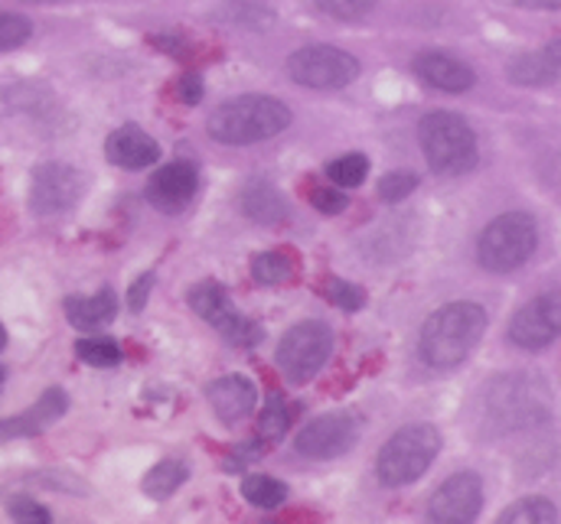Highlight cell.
<instances>
[{"label": "cell", "mask_w": 561, "mask_h": 524, "mask_svg": "<svg viewBox=\"0 0 561 524\" xmlns=\"http://www.w3.org/2000/svg\"><path fill=\"white\" fill-rule=\"evenodd\" d=\"M206 397H209V407L216 410V417L226 420V423H236V420L249 417L255 410V404H259V392H255V385L245 375L216 379L206 388Z\"/></svg>", "instance_id": "cell-17"}, {"label": "cell", "mask_w": 561, "mask_h": 524, "mask_svg": "<svg viewBox=\"0 0 561 524\" xmlns=\"http://www.w3.org/2000/svg\"><path fill=\"white\" fill-rule=\"evenodd\" d=\"M85 193V176L69 163H43L33 173L30 186V209L43 219L69 212Z\"/></svg>", "instance_id": "cell-10"}, {"label": "cell", "mask_w": 561, "mask_h": 524, "mask_svg": "<svg viewBox=\"0 0 561 524\" xmlns=\"http://www.w3.org/2000/svg\"><path fill=\"white\" fill-rule=\"evenodd\" d=\"M7 515H10L13 522H30V524L53 522V512H49L46 505H39L36 499H26V496L10 499V502H7Z\"/></svg>", "instance_id": "cell-35"}, {"label": "cell", "mask_w": 561, "mask_h": 524, "mask_svg": "<svg viewBox=\"0 0 561 524\" xmlns=\"http://www.w3.org/2000/svg\"><path fill=\"white\" fill-rule=\"evenodd\" d=\"M327 296H330L333 306H340V310H346V313H356V310L366 306V290H363L359 283L340 280V277H333V280L327 283Z\"/></svg>", "instance_id": "cell-34"}, {"label": "cell", "mask_w": 561, "mask_h": 524, "mask_svg": "<svg viewBox=\"0 0 561 524\" xmlns=\"http://www.w3.org/2000/svg\"><path fill=\"white\" fill-rule=\"evenodd\" d=\"M176 95L183 98V105H199L203 102V79L199 75H183L176 85Z\"/></svg>", "instance_id": "cell-38"}, {"label": "cell", "mask_w": 561, "mask_h": 524, "mask_svg": "<svg viewBox=\"0 0 561 524\" xmlns=\"http://www.w3.org/2000/svg\"><path fill=\"white\" fill-rule=\"evenodd\" d=\"M379 0H313L317 13L330 16V20H343V23H356L366 20L376 10Z\"/></svg>", "instance_id": "cell-31"}, {"label": "cell", "mask_w": 561, "mask_h": 524, "mask_svg": "<svg viewBox=\"0 0 561 524\" xmlns=\"http://www.w3.org/2000/svg\"><path fill=\"white\" fill-rule=\"evenodd\" d=\"M186 303H190V310H193L199 319H206V323H213V326L232 310L229 293H226V287H222L219 280H203V283H196V287L190 290Z\"/></svg>", "instance_id": "cell-21"}, {"label": "cell", "mask_w": 561, "mask_h": 524, "mask_svg": "<svg viewBox=\"0 0 561 524\" xmlns=\"http://www.w3.org/2000/svg\"><path fill=\"white\" fill-rule=\"evenodd\" d=\"M216 329L222 333V339L229 346H239V349H252V346H259L265 339V326L255 323V319H249V316H242V313H236V310H229L216 323Z\"/></svg>", "instance_id": "cell-24"}, {"label": "cell", "mask_w": 561, "mask_h": 524, "mask_svg": "<svg viewBox=\"0 0 561 524\" xmlns=\"http://www.w3.org/2000/svg\"><path fill=\"white\" fill-rule=\"evenodd\" d=\"M157 49H163L167 56H186V39L183 36H173V33H160L150 39Z\"/></svg>", "instance_id": "cell-40"}, {"label": "cell", "mask_w": 561, "mask_h": 524, "mask_svg": "<svg viewBox=\"0 0 561 524\" xmlns=\"http://www.w3.org/2000/svg\"><path fill=\"white\" fill-rule=\"evenodd\" d=\"M559 522V509L542 499V496H526L519 502H513L503 515L500 524H556Z\"/></svg>", "instance_id": "cell-23"}, {"label": "cell", "mask_w": 561, "mask_h": 524, "mask_svg": "<svg viewBox=\"0 0 561 524\" xmlns=\"http://www.w3.org/2000/svg\"><path fill=\"white\" fill-rule=\"evenodd\" d=\"M294 121L290 108L272 95H239L222 102L213 115L206 131L222 147H252L287 131Z\"/></svg>", "instance_id": "cell-2"}, {"label": "cell", "mask_w": 561, "mask_h": 524, "mask_svg": "<svg viewBox=\"0 0 561 524\" xmlns=\"http://www.w3.org/2000/svg\"><path fill=\"white\" fill-rule=\"evenodd\" d=\"M66 319L82 329V333H92V329H102L108 326L115 316H118V296L115 290H99L92 296H66Z\"/></svg>", "instance_id": "cell-18"}, {"label": "cell", "mask_w": 561, "mask_h": 524, "mask_svg": "<svg viewBox=\"0 0 561 524\" xmlns=\"http://www.w3.org/2000/svg\"><path fill=\"white\" fill-rule=\"evenodd\" d=\"M313 209L323 212V216H340L350 209V196L340 189V186H327V189H317L313 193Z\"/></svg>", "instance_id": "cell-36"}, {"label": "cell", "mask_w": 561, "mask_h": 524, "mask_svg": "<svg viewBox=\"0 0 561 524\" xmlns=\"http://www.w3.org/2000/svg\"><path fill=\"white\" fill-rule=\"evenodd\" d=\"M412 69L427 89H437L444 95H463L477 85V72L463 59H457L454 53H444V49L419 53Z\"/></svg>", "instance_id": "cell-14"}, {"label": "cell", "mask_w": 561, "mask_h": 524, "mask_svg": "<svg viewBox=\"0 0 561 524\" xmlns=\"http://www.w3.org/2000/svg\"><path fill=\"white\" fill-rule=\"evenodd\" d=\"M242 496L255 509H278L287 502V486L280 479H272V476H245Z\"/></svg>", "instance_id": "cell-27"}, {"label": "cell", "mask_w": 561, "mask_h": 524, "mask_svg": "<svg viewBox=\"0 0 561 524\" xmlns=\"http://www.w3.org/2000/svg\"><path fill=\"white\" fill-rule=\"evenodd\" d=\"M415 189H419V176L412 170H396V173L382 176V183H379V196L392 206L405 202Z\"/></svg>", "instance_id": "cell-33"}, {"label": "cell", "mask_w": 561, "mask_h": 524, "mask_svg": "<svg viewBox=\"0 0 561 524\" xmlns=\"http://www.w3.org/2000/svg\"><path fill=\"white\" fill-rule=\"evenodd\" d=\"M216 16L239 30H272L278 20V10L268 0H226L216 10Z\"/></svg>", "instance_id": "cell-20"}, {"label": "cell", "mask_w": 561, "mask_h": 524, "mask_svg": "<svg viewBox=\"0 0 561 524\" xmlns=\"http://www.w3.org/2000/svg\"><path fill=\"white\" fill-rule=\"evenodd\" d=\"M287 75L304 89L333 92V89H346V85H353V79H359V59L340 46L317 43V46H304L287 56Z\"/></svg>", "instance_id": "cell-7"}, {"label": "cell", "mask_w": 561, "mask_h": 524, "mask_svg": "<svg viewBox=\"0 0 561 524\" xmlns=\"http://www.w3.org/2000/svg\"><path fill=\"white\" fill-rule=\"evenodd\" d=\"M30 36H33V23L26 16L0 10V53L20 49Z\"/></svg>", "instance_id": "cell-32"}, {"label": "cell", "mask_w": 561, "mask_h": 524, "mask_svg": "<svg viewBox=\"0 0 561 524\" xmlns=\"http://www.w3.org/2000/svg\"><path fill=\"white\" fill-rule=\"evenodd\" d=\"M480 509H483V479L470 469H460L437 486V492L427 502V519L437 524H467L480 515Z\"/></svg>", "instance_id": "cell-12"}, {"label": "cell", "mask_w": 561, "mask_h": 524, "mask_svg": "<svg viewBox=\"0 0 561 524\" xmlns=\"http://www.w3.org/2000/svg\"><path fill=\"white\" fill-rule=\"evenodd\" d=\"M186 479H190L186 463H180V459H160V463L144 476L140 489H144V496H150V499L163 502V499H170V496H173Z\"/></svg>", "instance_id": "cell-22"}, {"label": "cell", "mask_w": 561, "mask_h": 524, "mask_svg": "<svg viewBox=\"0 0 561 524\" xmlns=\"http://www.w3.org/2000/svg\"><path fill=\"white\" fill-rule=\"evenodd\" d=\"M419 143L437 176H463L477 166V133L454 112H431L419 125Z\"/></svg>", "instance_id": "cell-3"}, {"label": "cell", "mask_w": 561, "mask_h": 524, "mask_svg": "<svg viewBox=\"0 0 561 524\" xmlns=\"http://www.w3.org/2000/svg\"><path fill=\"white\" fill-rule=\"evenodd\" d=\"M363 433V420L353 410H333V414H320L313 417L294 440V450L307 459H336L343 456Z\"/></svg>", "instance_id": "cell-9"}, {"label": "cell", "mask_w": 561, "mask_h": 524, "mask_svg": "<svg viewBox=\"0 0 561 524\" xmlns=\"http://www.w3.org/2000/svg\"><path fill=\"white\" fill-rule=\"evenodd\" d=\"M252 277L265 287H280L294 280V261L280 252H265L252 258Z\"/></svg>", "instance_id": "cell-29"}, {"label": "cell", "mask_w": 561, "mask_h": 524, "mask_svg": "<svg viewBox=\"0 0 561 524\" xmlns=\"http://www.w3.org/2000/svg\"><path fill=\"white\" fill-rule=\"evenodd\" d=\"M561 336V287L529 300L510 323V342L526 352H542Z\"/></svg>", "instance_id": "cell-11"}, {"label": "cell", "mask_w": 561, "mask_h": 524, "mask_svg": "<svg viewBox=\"0 0 561 524\" xmlns=\"http://www.w3.org/2000/svg\"><path fill=\"white\" fill-rule=\"evenodd\" d=\"M506 75H510V82H516V85H552L559 75L546 66V59L539 56V53H523V56H516V59H510L506 62Z\"/></svg>", "instance_id": "cell-25"}, {"label": "cell", "mask_w": 561, "mask_h": 524, "mask_svg": "<svg viewBox=\"0 0 561 524\" xmlns=\"http://www.w3.org/2000/svg\"><path fill=\"white\" fill-rule=\"evenodd\" d=\"M546 382H536L529 375L519 379H503L493 388H486L490 400V423H496L500 433L510 430H523L529 423H539V417L546 420L542 400H549Z\"/></svg>", "instance_id": "cell-8"}, {"label": "cell", "mask_w": 561, "mask_h": 524, "mask_svg": "<svg viewBox=\"0 0 561 524\" xmlns=\"http://www.w3.org/2000/svg\"><path fill=\"white\" fill-rule=\"evenodd\" d=\"M69 410V394L62 388H46L36 404H30L26 410L3 417L0 420V440H16V436H36L46 427H53L62 414Z\"/></svg>", "instance_id": "cell-15"}, {"label": "cell", "mask_w": 561, "mask_h": 524, "mask_svg": "<svg viewBox=\"0 0 561 524\" xmlns=\"http://www.w3.org/2000/svg\"><path fill=\"white\" fill-rule=\"evenodd\" d=\"M327 176L340 189H356L369 176V156L366 153H343L333 163H327Z\"/></svg>", "instance_id": "cell-28"}, {"label": "cell", "mask_w": 561, "mask_h": 524, "mask_svg": "<svg viewBox=\"0 0 561 524\" xmlns=\"http://www.w3.org/2000/svg\"><path fill=\"white\" fill-rule=\"evenodd\" d=\"M440 430L434 423H409L389 436L379 450L376 476L386 489H402L419 482L440 453Z\"/></svg>", "instance_id": "cell-4"}, {"label": "cell", "mask_w": 561, "mask_h": 524, "mask_svg": "<svg viewBox=\"0 0 561 524\" xmlns=\"http://www.w3.org/2000/svg\"><path fill=\"white\" fill-rule=\"evenodd\" d=\"M196 193H199V173L193 163H180V160L160 166L147 183V202L163 216L183 212Z\"/></svg>", "instance_id": "cell-13"}, {"label": "cell", "mask_w": 561, "mask_h": 524, "mask_svg": "<svg viewBox=\"0 0 561 524\" xmlns=\"http://www.w3.org/2000/svg\"><path fill=\"white\" fill-rule=\"evenodd\" d=\"M506 7H526V10H561V0H500Z\"/></svg>", "instance_id": "cell-42"}, {"label": "cell", "mask_w": 561, "mask_h": 524, "mask_svg": "<svg viewBox=\"0 0 561 524\" xmlns=\"http://www.w3.org/2000/svg\"><path fill=\"white\" fill-rule=\"evenodd\" d=\"M287 427H290V407L280 394H272L262 417H259V436L265 443H272V440H280L287 433Z\"/></svg>", "instance_id": "cell-30"}, {"label": "cell", "mask_w": 561, "mask_h": 524, "mask_svg": "<svg viewBox=\"0 0 561 524\" xmlns=\"http://www.w3.org/2000/svg\"><path fill=\"white\" fill-rule=\"evenodd\" d=\"M150 290H153V273H140L138 280L131 283V290H128V306H131L135 313L144 310V303H147Z\"/></svg>", "instance_id": "cell-37"}, {"label": "cell", "mask_w": 561, "mask_h": 524, "mask_svg": "<svg viewBox=\"0 0 561 524\" xmlns=\"http://www.w3.org/2000/svg\"><path fill=\"white\" fill-rule=\"evenodd\" d=\"M76 356H79L85 365H92V369H115V365H122V359H125L122 346H118L115 339H108V336L79 339V342H76Z\"/></svg>", "instance_id": "cell-26"}, {"label": "cell", "mask_w": 561, "mask_h": 524, "mask_svg": "<svg viewBox=\"0 0 561 524\" xmlns=\"http://www.w3.org/2000/svg\"><path fill=\"white\" fill-rule=\"evenodd\" d=\"M539 56L546 59V66H549L556 75H561V39H552L546 49H539Z\"/></svg>", "instance_id": "cell-41"}, {"label": "cell", "mask_w": 561, "mask_h": 524, "mask_svg": "<svg viewBox=\"0 0 561 524\" xmlns=\"http://www.w3.org/2000/svg\"><path fill=\"white\" fill-rule=\"evenodd\" d=\"M333 356V329L320 319H304L290 326L278 342V369L287 375V382L304 385L310 382Z\"/></svg>", "instance_id": "cell-6"}, {"label": "cell", "mask_w": 561, "mask_h": 524, "mask_svg": "<svg viewBox=\"0 0 561 524\" xmlns=\"http://www.w3.org/2000/svg\"><path fill=\"white\" fill-rule=\"evenodd\" d=\"M30 3H56V0H30Z\"/></svg>", "instance_id": "cell-44"}, {"label": "cell", "mask_w": 561, "mask_h": 524, "mask_svg": "<svg viewBox=\"0 0 561 524\" xmlns=\"http://www.w3.org/2000/svg\"><path fill=\"white\" fill-rule=\"evenodd\" d=\"M262 456V446H255V440H249L232 459H226V473H239V469H245L252 459H259Z\"/></svg>", "instance_id": "cell-39"}, {"label": "cell", "mask_w": 561, "mask_h": 524, "mask_svg": "<svg viewBox=\"0 0 561 524\" xmlns=\"http://www.w3.org/2000/svg\"><path fill=\"white\" fill-rule=\"evenodd\" d=\"M539 248V225L529 212H503L496 216L480 242H477V258L480 267L490 273H513L529 261Z\"/></svg>", "instance_id": "cell-5"}, {"label": "cell", "mask_w": 561, "mask_h": 524, "mask_svg": "<svg viewBox=\"0 0 561 524\" xmlns=\"http://www.w3.org/2000/svg\"><path fill=\"white\" fill-rule=\"evenodd\" d=\"M239 206L259 225H275V222L284 219V199H280L278 189L272 183H265V179L249 183L242 189V196H239Z\"/></svg>", "instance_id": "cell-19"}, {"label": "cell", "mask_w": 561, "mask_h": 524, "mask_svg": "<svg viewBox=\"0 0 561 524\" xmlns=\"http://www.w3.org/2000/svg\"><path fill=\"white\" fill-rule=\"evenodd\" d=\"M486 333V310L470 300L444 303L421 326V359L431 369H457Z\"/></svg>", "instance_id": "cell-1"}, {"label": "cell", "mask_w": 561, "mask_h": 524, "mask_svg": "<svg viewBox=\"0 0 561 524\" xmlns=\"http://www.w3.org/2000/svg\"><path fill=\"white\" fill-rule=\"evenodd\" d=\"M0 385H3V369H0Z\"/></svg>", "instance_id": "cell-45"}, {"label": "cell", "mask_w": 561, "mask_h": 524, "mask_svg": "<svg viewBox=\"0 0 561 524\" xmlns=\"http://www.w3.org/2000/svg\"><path fill=\"white\" fill-rule=\"evenodd\" d=\"M7 346V329H3V323H0V349Z\"/></svg>", "instance_id": "cell-43"}, {"label": "cell", "mask_w": 561, "mask_h": 524, "mask_svg": "<svg viewBox=\"0 0 561 524\" xmlns=\"http://www.w3.org/2000/svg\"><path fill=\"white\" fill-rule=\"evenodd\" d=\"M105 156L122 170H147L160 160V143L147 131H140L138 125H125L108 133Z\"/></svg>", "instance_id": "cell-16"}]
</instances>
